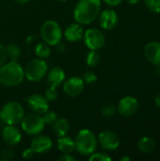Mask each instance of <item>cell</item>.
<instances>
[{"mask_svg": "<svg viewBox=\"0 0 160 161\" xmlns=\"http://www.w3.org/2000/svg\"><path fill=\"white\" fill-rule=\"evenodd\" d=\"M58 1H66V0H58Z\"/></svg>", "mask_w": 160, "mask_h": 161, "instance_id": "41", "label": "cell"}, {"mask_svg": "<svg viewBox=\"0 0 160 161\" xmlns=\"http://www.w3.org/2000/svg\"><path fill=\"white\" fill-rule=\"evenodd\" d=\"M57 145H58V149L62 154H71L75 150L74 140L67 136L59 137L58 140Z\"/></svg>", "mask_w": 160, "mask_h": 161, "instance_id": "19", "label": "cell"}, {"mask_svg": "<svg viewBox=\"0 0 160 161\" xmlns=\"http://www.w3.org/2000/svg\"><path fill=\"white\" fill-rule=\"evenodd\" d=\"M47 83L51 87L57 88L64 79H65V73L59 67H54L49 72H47Z\"/></svg>", "mask_w": 160, "mask_h": 161, "instance_id": "18", "label": "cell"}, {"mask_svg": "<svg viewBox=\"0 0 160 161\" xmlns=\"http://www.w3.org/2000/svg\"><path fill=\"white\" fill-rule=\"evenodd\" d=\"M60 161H75V158L73 157L71 154H63V156H61L59 158Z\"/></svg>", "mask_w": 160, "mask_h": 161, "instance_id": "34", "label": "cell"}, {"mask_svg": "<svg viewBox=\"0 0 160 161\" xmlns=\"http://www.w3.org/2000/svg\"><path fill=\"white\" fill-rule=\"evenodd\" d=\"M25 71L17 61H9L0 66V84L6 87H14L23 82Z\"/></svg>", "mask_w": 160, "mask_h": 161, "instance_id": "2", "label": "cell"}, {"mask_svg": "<svg viewBox=\"0 0 160 161\" xmlns=\"http://www.w3.org/2000/svg\"><path fill=\"white\" fill-rule=\"evenodd\" d=\"M42 115L43 116H41V117H42L45 125H53L55 123V121L58 119L57 113L55 111H49V110H47Z\"/></svg>", "mask_w": 160, "mask_h": 161, "instance_id": "25", "label": "cell"}, {"mask_svg": "<svg viewBox=\"0 0 160 161\" xmlns=\"http://www.w3.org/2000/svg\"><path fill=\"white\" fill-rule=\"evenodd\" d=\"M44 96L46 97V99L51 102V101H55L58 98V92H57V88L55 87H51L49 86V88L45 91V94Z\"/></svg>", "mask_w": 160, "mask_h": 161, "instance_id": "28", "label": "cell"}, {"mask_svg": "<svg viewBox=\"0 0 160 161\" xmlns=\"http://www.w3.org/2000/svg\"><path fill=\"white\" fill-rule=\"evenodd\" d=\"M144 55L148 61L157 65L160 63V42H151L144 47Z\"/></svg>", "mask_w": 160, "mask_h": 161, "instance_id": "16", "label": "cell"}, {"mask_svg": "<svg viewBox=\"0 0 160 161\" xmlns=\"http://www.w3.org/2000/svg\"><path fill=\"white\" fill-rule=\"evenodd\" d=\"M100 9V0H79L74 10V18L80 25H89L98 17Z\"/></svg>", "mask_w": 160, "mask_h": 161, "instance_id": "1", "label": "cell"}, {"mask_svg": "<svg viewBox=\"0 0 160 161\" xmlns=\"http://www.w3.org/2000/svg\"><path fill=\"white\" fill-rule=\"evenodd\" d=\"M121 160H122V161H125V160L129 161V160H130V158H127V157H124V158H122Z\"/></svg>", "mask_w": 160, "mask_h": 161, "instance_id": "40", "label": "cell"}, {"mask_svg": "<svg viewBox=\"0 0 160 161\" xmlns=\"http://www.w3.org/2000/svg\"><path fill=\"white\" fill-rule=\"evenodd\" d=\"M84 90V81L81 77L73 76L65 81L63 85L64 92L71 97L78 96Z\"/></svg>", "mask_w": 160, "mask_h": 161, "instance_id": "12", "label": "cell"}, {"mask_svg": "<svg viewBox=\"0 0 160 161\" xmlns=\"http://www.w3.org/2000/svg\"><path fill=\"white\" fill-rule=\"evenodd\" d=\"M99 144L107 151H114L120 145L119 137L112 131L106 130L99 134L97 139Z\"/></svg>", "mask_w": 160, "mask_h": 161, "instance_id": "10", "label": "cell"}, {"mask_svg": "<svg viewBox=\"0 0 160 161\" xmlns=\"http://www.w3.org/2000/svg\"><path fill=\"white\" fill-rule=\"evenodd\" d=\"M22 139V134L14 125H7L2 131V140L3 142L9 146L17 145Z\"/></svg>", "mask_w": 160, "mask_h": 161, "instance_id": "14", "label": "cell"}, {"mask_svg": "<svg viewBox=\"0 0 160 161\" xmlns=\"http://www.w3.org/2000/svg\"><path fill=\"white\" fill-rule=\"evenodd\" d=\"M20 124L24 132L30 136L39 135L41 132H42L45 126L42 117L37 113H31L24 116Z\"/></svg>", "mask_w": 160, "mask_h": 161, "instance_id": "7", "label": "cell"}, {"mask_svg": "<svg viewBox=\"0 0 160 161\" xmlns=\"http://www.w3.org/2000/svg\"><path fill=\"white\" fill-rule=\"evenodd\" d=\"M101 60L100 54L98 53V50H91V52L87 56V64L90 67H96Z\"/></svg>", "mask_w": 160, "mask_h": 161, "instance_id": "24", "label": "cell"}, {"mask_svg": "<svg viewBox=\"0 0 160 161\" xmlns=\"http://www.w3.org/2000/svg\"><path fill=\"white\" fill-rule=\"evenodd\" d=\"M129 4H131V5H134V4H137L140 0H126Z\"/></svg>", "mask_w": 160, "mask_h": 161, "instance_id": "37", "label": "cell"}, {"mask_svg": "<svg viewBox=\"0 0 160 161\" xmlns=\"http://www.w3.org/2000/svg\"><path fill=\"white\" fill-rule=\"evenodd\" d=\"M84 42L88 48L91 50H99L101 49L105 42V35L103 32L97 28H89L84 32Z\"/></svg>", "mask_w": 160, "mask_h": 161, "instance_id": "8", "label": "cell"}, {"mask_svg": "<svg viewBox=\"0 0 160 161\" xmlns=\"http://www.w3.org/2000/svg\"><path fill=\"white\" fill-rule=\"evenodd\" d=\"M41 36L43 42L49 45H58L62 39L60 25L53 20L44 22L41 27Z\"/></svg>", "mask_w": 160, "mask_h": 161, "instance_id": "5", "label": "cell"}, {"mask_svg": "<svg viewBox=\"0 0 160 161\" xmlns=\"http://www.w3.org/2000/svg\"><path fill=\"white\" fill-rule=\"evenodd\" d=\"M117 111V108L114 106V105H111V104H108V105H106L102 108V115L105 116V117H111L113 116Z\"/></svg>", "mask_w": 160, "mask_h": 161, "instance_id": "27", "label": "cell"}, {"mask_svg": "<svg viewBox=\"0 0 160 161\" xmlns=\"http://www.w3.org/2000/svg\"><path fill=\"white\" fill-rule=\"evenodd\" d=\"M13 158V153L11 150H3L0 154V161H9Z\"/></svg>", "mask_w": 160, "mask_h": 161, "instance_id": "31", "label": "cell"}, {"mask_svg": "<svg viewBox=\"0 0 160 161\" xmlns=\"http://www.w3.org/2000/svg\"><path fill=\"white\" fill-rule=\"evenodd\" d=\"M156 73H157V75H160V63H159V64H157V68H156Z\"/></svg>", "mask_w": 160, "mask_h": 161, "instance_id": "39", "label": "cell"}, {"mask_svg": "<svg viewBox=\"0 0 160 161\" xmlns=\"http://www.w3.org/2000/svg\"><path fill=\"white\" fill-rule=\"evenodd\" d=\"M75 150L82 156H91L97 148L98 141L89 129H81L74 139Z\"/></svg>", "mask_w": 160, "mask_h": 161, "instance_id": "3", "label": "cell"}, {"mask_svg": "<svg viewBox=\"0 0 160 161\" xmlns=\"http://www.w3.org/2000/svg\"><path fill=\"white\" fill-rule=\"evenodd\" d=\"M64 36L67 39V41L72 42L80 41L81 39H83V36H84V29L82 27V25L78 23L71 24L65 29Z\"/></svg>", "mask_w": 160, "mask_h": 161, "instance_id": "17", "label": "cell"}, {"mask_svg": "<svg viewBox=\"0 0 160 161\" xmlns=\"http://www.w3.org/2000/svg\"><path fill=\"white\" fill-rule=\"evenodd\" d=\"M82 79H83L84 82L90 84V83H93V82H95L97 80V75L93 72L88 71V72H86V73L83 74Z\"/></svg>", "mask_w": 160, "mask_h": 161, "instance_id": "30", "label": "cell"}, {"mask_svg": "<svg viewBox=\"0 0 160 161\" xmlns=\"http://www.w3.org/2000/svg\"><path fill=\"white\" fill-rule=\"evenodd\" d=\"M24 116V108L20 103L16 101H10L7 103L0 110L1 121L8 125H15L17 124H20Z\"/></svg>", "mask_w": 160, "mask_h": 161, "instance_id": "4", "label": "cell"}, {"mask_svg": "<svg viewBox=\"0 0 160 161\" xmlns=\"http://www.w3.org/2000/svg\"><path fill=\"white\" fill-rule=\"evenodd\" d=\"M5 49L7 58H8L10 61H17L22 54L21 48L16 43H9L7 47H5Z\"/></svg>", "mask_w": 160, "mask_h": 161, "instance_id": "22", "label": "cell"}, {"mask_svg": "<svg viewBox=\"0 0 160 161\" xmlns=\"http://www.w3.org/2000/svg\"><path fill=\"white\" fill-rule=\"evenodd\" d=\"M91 161H110L111 158L104 153H93L90 156Z\"/></svg>", "mask_w": 160, "mask_h": 161, "instance_id": "29", "label": "cell"}, {"mask_svg": "<svg viewBox=\"0 0 160 161\" xmlns=\"http://www.w3.org/2000/svg\"><path fill=\"white\" fill-rule=\"evenodd\" d=\"M34 154H35V153L33 152V150L29 147V148L25 149V150L22 153V157H23V158H25V159H30L31 158H33Z\"/></svg>", "mask_w": 160, "mask_h": 161, "instance_id": "33", "label": "cell"}, {"mask_svg": "<svg viewBox=\"0 0 160 161\" xmlns=\"http://www.w3.org/2000/svg\"><path fill=\"white\" fill-rule=\"evenodd\" d=\"M17 3H19V4H25V3H27L29 0H15Z\"/></svg>", "mask_w": 160, "mask_h": 161, "instance_id": "38", "label": "cell"}, {"mask_svg": "<svg viewBox=\"0 0 160 161\" xmlns=\"http://www.w3.org/2000/svg\"><path fill=\"white\" fill-rule=\"evenodd\" d=\"M139 108V102L135 97L125 96L118 104L117 110L124 117L132 116L137 112Z\"/></svg>", "mask_w": 160, "mask_h": 161, "instance_id": "11", "label": "cell"}, {"mask_svg": "<svg viewBox=\"0 0 160 161\" xmlns=\"http://www.w3.org/2000/svg\"><path fill=\"white\" fill-rule=\"evenodd\" d=\"M29 108L37 114H43L49 108V101L45 96L41 94H31L26 98Z\"/></svg>", "mask_w": 160, "mask_h": 161, "instance_id": "9", "label": "cell"}, {"mask_svg": "<svg viewBox=\"0 0 160 161\" xmlns=\"http://www.w3.org/2000/svg\"><path fill=\"white\" fill-rule=\"evenodd\" d=\"M70 130V123L65 118H59L53 124V131L58 138L66 136Z\"/></svg>", "mask_w": 160, "mask_h": 161, "instance_id": "20", "label": "cell"}, {"mask_svg": "<svg viewBox=\"0 0 160 161\" xmlns=\"http://www.w3.org/2000/svg\"><path fill=\"white\" fill-rule=\"evenodd\" d=\"M48 72V65L42 58L30 60L25 68V76L32 82L41 81Z\"/></svg>", "mask_w": 160, "mask_h": 161, "instance_id": "6", "label": "cell"}, {"mask_svg": "<svg viewBox=\"0 0 160 161\" xmlns=\"http://www.w3.org/2000/svg\"><path fill=\"white\" fill-rule=\"evenodd\" d=\"M52 146H53L52 140L48 136H44V135H39L35 137L30 143V148L36 154L46 153L52 148Z\"/></svg>", "mask_w": 160, "mask_h": 161, "instance_id": "13", "label": "cell"}, {"mask_svg": "<svg viewBox=\"0 0 160 161\" xmlns=\"http://www.w3.org/2000/svg\"><path fill=\"white\" fill-rule=\"evenodd\" d=\"M7 59V55H6V49L3 44L0 43V66H2Z\"/></svg>", "mask_w": 160, "mask_h": 161, "instance_id": "32", "label": "cell"}, {"mask_svg": "<svg viewBox=\"0 0 160 161\" xmlns=\"http://www.w3.org/2000/svg\"><path fill=\"white\" fill-rule=\"evenodd\" d=\"M155 146H156L155 141L149 137H143L138 142V148L143 154L151 153L155 149Z\"/></svg>", "mask_w": 160, "mask_h": 161, "instance_id": "21", "label": "cell"}, {"mask_svg": "<svg viewBox=\"0 0 160 161\" xmlns=\"http://www.w3.org/2000/svg\"><path fill=\"white\" fill-rule=\"evenodd\" d=\"M123 0H104L105 3H107L108 5L109 6H112V7H116V6H119L121 3H122Z\"/></svg>", "mask_w": 160, "mask_h": 161, "instance_id": "35", "label": "cell"}, {"mask_svg": "<svg viewBox=\"0 0 160 161\" xmlns=\"http://www.w3.org/2000/svg\"><path fill=\"white\" fill-rule=\"evenodd\" d=\"M99 24L104 29H113L118 24V15L112 9H105L99 13Z\"/></svg>", "mask_w": 160, "mask_h": 161, "instance_id": "15", "label": "cell"}, {"mask_svg": "<svg viewBox=\"0 0 160 161\" xmlns=\"http://www.w3.org/2000/svg\"><path fill=\"white\" fill-rule=\"evenodd\" d=\"M146 7L155 13L160 12V0H144Z\"/></svg>", "mask_w": 160, "mask_h": 161, "instance_id": "26", "label": "cell"}, {"mask_svg": "<svg viewBox=\"0 0 160 161\" xmlns=\"http://www.w3.org/2000/svg\"><path fill=\"white\" fill-rule=\"evenodd\" d=\"M35 53L38 56L39 58H47L51 55V49L49 44L42 42V43H38L36 48H35Z\"/></svg>", "mask_w": 160, "mask_h": 161, "instance_id": "23", "label": "cell"}, {"mask_svg": "<svg viewBox=\"0 0 160 161\" xmlns=\"http://www.w3.org/2000/svg\"><path fill=\"white\" fill-rule=\"evenodd\" d=\"M155 102H156V105L160 108V93H158L156 97H155Z\"/></svg>", "mask_w": 160, "mask_h": 161, "instance_id": "36", "label": "cell"}]
</instances>
